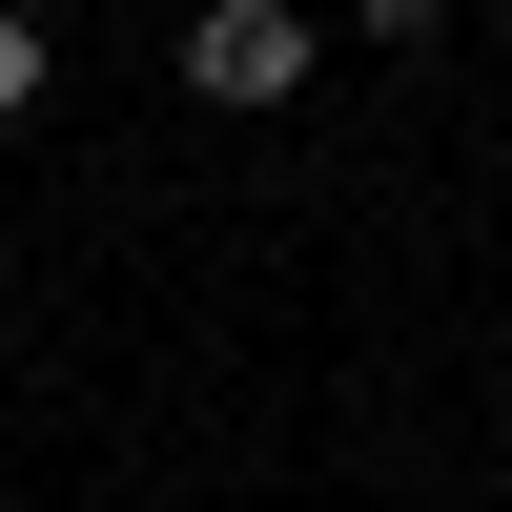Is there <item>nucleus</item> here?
I'll use <instances>...</instances> for the list:
<instances>
[{"label": "nucleus", "mask_w": 512, "mask_h": 512, "mask_svg": "<svg viewBox=\"0 0 512 512\" xmlns=\"http://www.w3.org/2000/svg\"><path fill=\"white\" fill-rule=\"evenodd\" d=\"M349 21H369V41H431V21H451V0H349Z\"/></svg>", "instance_id": "3"}, {"label": "nucleus", "mask_w": 512, "mask_h": 512, "mask_svg": "<svg viewBox=\"0 0 512 512\" xmlns=\"http://www.w3.org/2000/svg\"><path fill=\"white\" fill-rule=\"evenodd\" d=\"M41 82H62V62H41V21H21V0H0V144H21V123H41Z\"/></svg>", "instance_id": "2"}, {"label": "nucleus", "mask_w": 512, "mask_h": 512, "mask_svg": "<svg viewBox=\"0 0 512 512\" xmlns=\"http://www.w3.org/2000/svg\"><path fill=\"white\" fill-rule=\"evenodd\" d=\"M185 103H308V0H185Z\"/></svg>", "instance_id": "1"}]
</instances>
